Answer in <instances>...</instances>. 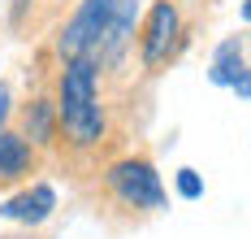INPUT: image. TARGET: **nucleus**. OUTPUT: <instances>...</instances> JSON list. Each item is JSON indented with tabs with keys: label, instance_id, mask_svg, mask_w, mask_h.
<instances>
[{
	"label": "nucleus",
	"instance_id": "f257e3e1",
	"mask_svg": "<svg viewBox=\"0 0 251 239\" xmlns=\"http://www.w3.org/2000/svg\"><path fill=\"white\" fill-rule=\"evenodd\" d=\"M52 100H56V118H61V139L74 152H91L108 139V109L100 100V61L96 57L61 61Z\"/></svg>",
	"mask_w": 251,
	"mask_h": 239
},
{
	"label": "nucleus",
	"instance_id": "f03ea898",
	"mask_svg": "<svg viewBox=\"0 0 251 239\" xmlns=\"http://www.w3.org/2000/svg\"><path fill=\"white\" fill-rule=\"evenodd\" d=\"M104 191L130 213H160L169 205V191H165V179L160 170L151 165L148 157H117L104 165Z\"/></svg>",
	"mask_w": 251,
	"mask_h": 239
},
{
	"label": "nucleus",
	"instance_id": "7ed1b4c3",
	"mask_svg": "<svg viewBox=\"0 0 251 239\" xmlns=\"http://www.w3.org/2000/svg\"><path fill=\"white\" fill-rule=\"evenodd\" d=\"M113 18H117V0H78L74 13L65 18V27L56 30V57L61 61L100 57Z\"/></svg>",
	"mask_w": 251,
	"mask_h": 239
},
{
	"label": "nucleus",
	"instance_id": "20e7f679",
	"mask_svg": "<svg viewBox=\"0 0 251 239\" xmlns=\"http://www.w3.org/2000/svg\"><path fill=\"white\" fill-rule=\"evenodd\" d=\"M182 9L177 0H151V9L139 22V61L143 70H160L165 61H174V53L182 48Z\"/></svg>",
	"mask_w": 251,
	"mask_h": 239
},
{
	"label": "nucleus",
	"instance_id": "39448f33",
	"mask_svg": "<svg viewBox=\"0 0 251 239\" xmlns=\"http://www.w3.org/2000/svg\"><path fill=\"white\" fill-rule=\"evenodd\" d=\"M52 213H56V187L52 183H30L18 196L0 200V217L18 222V226H44Z\"/></svg>",
	"mask_w": 251,
	"mask_h": 239
},
{
	"label": "nucleus",
	"instance_id": "423d86ee",
	"mask_svg": "<svg viewBox=\"0 0 251 239\" xmlns=\"http://www.w3.org/2000/svg\"><path fill=\"white\" fill-rule=\"evenodd\" d=\"M35 165H39V148L22 131H0V187L30 179Z\"/></svg>",
	"mask_w": 251,
	"mask_h": 239
},
{
	"label": "nucleus",
	"instance_id": "0eeeda50",
	"mask_svg": "<svg viewBox=\"0 0 251 239\" xmlns=\"http://www.w3.org/2000/svg\"><path fill=\"white\" fill-rule=\"evenodd\" d=\"M22 135L35 144V148H52V144H61V118H56V100H48V96H35V100L22 109Z\"/></svg>",
	"mask_w": 251,
	"mask_h": 239
},
{
	"label": "nucleus",
	"instance_id": "6e6552de",
	"mask_svg": "<svg viewBox=\"0 0 251 239\" xmlns=\"http://www.w3.org/2000/svg\"><path fill=\"white\" fill-rule=\"evenodd\" d=\"M134 39H139V9H134V0H117V18H113L108 39H104V48H100L96 61L100 65H117Z\"/></svg>",
	"mask_w": 251,
	"mask_h": 239
},
{
	"label": "nucleus",
	"instance_id": "1a4fd4ad",
	"mask_svg": "<svg viewBox=\"0 0 251 239\" xmlns=\"http://www.w3.org/2000/svg\"><path fill=\"white\" fill-rule=\"evenodd\" d=\"M247 44L243 35H226L217 48H212V61H208V83L212 87H234V79L247 70Z\"/></svg>",
	"mask_w": 251,
	"mask_h": 239
},
{
	"label": "nucleus",
	"instance_id": "9d476101",
	"mask_svg": "<svg viewBox=\"0 0 251 239\" xmlns=\"http://www.w3.org/2000/svg\"><path fill=\"white\" fill-rule=\"evenodd\" d=\"M177 196H182V200H200L203 196V174L200 170H191V165H186V170H177Z\"/></svg>",
	"mask_w": 251,
	"mask_h": 239
},
{
	"label": "nucleus",
	"instance_id": "9b49d317",
	"mask_svg": "<svg viewBox=\"0 0 251 239\" xmlns=\"http://www.w3.org/2000/svg\"><path fill=\"white\" fill-rule=\"evenodd\" d=\"M9 118H13V87L0 79V131H9Z\"/></svg>",
	"mask_w": 251,
	"mask_h": 239
},
{
	"label": "nucleus",
	"instance_id": "f8f14e48",
	"mask_svg": "<svg viewBox=\"0 0 251 239\" xmlns=\"http://www.w3.org/2000/svg\"><path fill=\"white\" fill-rule=\"evenodd\" d=\"M229 91H234V96H243V100H251V65L234 79V87H229Z\"/></svg>",
	"mask_w": 251,
	"mask_h": 239
},
{
	"label": "nucleus",
	"instance_id": "ddd939ff",
	"mask_svg": "<svg viewBox=\"0 0 251 239\" xmlns=\"http://www.w3.org/2000/svg\"><path fill=\"white\" fill-rule=\"evenodd\" d=\"M243 22H251V0H247V4H243Z\"/></svg>",
	"mask_w": 251,
	"mask_h": 239
},
{
	"label": "nucleus",
	"instance_id": "4468645a",
	"mask_svg": "<svg viewBox=\"0 0 251 239\" xmlns=\"http://www.w3.org/2000/svg\"><path fill=\"white\" fill-rule=\"evenodd\" d=\"M247 61H251V44H247Z\"/></svg>",
	"mask_w": 251,
	"mask_h": 239
},
{
	"label": "nucleus",
	"instance_id": "2eb2a0df",
	"mask_svg": "<svg viewBox=\"0 0 251 239\" xmlns=\"http://www.w3.org/2000/svg\"><path fill=\"white\" fill-rule=\"evenodd\" d=\"M9 239H18V235H9Z\"/></svg>",
	"mask_w": 251,
	"mask_h": 239
}]
</instances>
